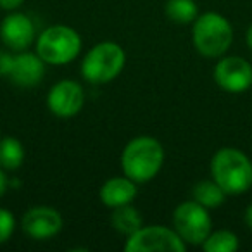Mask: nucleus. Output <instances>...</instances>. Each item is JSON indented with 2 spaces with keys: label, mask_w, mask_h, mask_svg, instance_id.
Masks as SVG:
<instances>
[{
  "label": "nucleus",
  "mask_w": 252,
  "mask_h": 252,
  "mask_svg": "<svg viewBox=\"0 0 252 252\" xmlns=\"http://www.w3.org/2000/svg\"><path fill=\"white\" fill-rule=\"evenodd\" d=\"M166 152L162 144L151 135L131 138L121 152L123 175L131 178L138 185L149 183L161 173L164 166Z\"/></svg>",
  "instance_id": "nucleus-1"
},
{
  "label": "nucleus",
  "mask_w": 252,
  "mask_h": 252,
  "mask_svg": "<svg viewBox=\"0 0 252 252\" xmlns=\"http://www.w3.org/2000/svg\"><path fill=\"white\" fill-rule=\"evenodd\" d=\"M211 178L226 195L245 193L252 187V162L247 154L235 147H223L211 159Z\"/></svg>",
  "instance_id": "nucleus-2"
},
{
  "label": "nucleus",
  "mask_w": 252,
  "mask_h": 252,
  "mask_svg": "<svg viewBox=\"0 0 252 252\" xmlns=\"http://www.w3.org/2000/svg\"><path fill=\"white\" fill-rule=\"evenodd\" d=\"M192 42L197 52L207 59L223 57L233 42L231 23L220 12L199 14L192 23Z\"/></svg>",
  "instance_id": "nucleus-3"
},
{
  "label": "nucleus",
  "mask_w": 252,
  "mask_h": 252,
  "mask_svg": "<svg viewBox=\"0 0 252 252\" xmlns=\"http://www.w3.org/2000/svg\"><path fill=\"white\" fill-rule=\"evenodd\" d=\"M126 66V52L112 40L98 42L83 56L80 64L81 76L90 85H105L116 80Z\"/></svg>",
  "instance_id": "nucleus-4"
},
{
  "label": "nucleus",
  "mask_w": 252,
  "mask_h": 252,
  "mask_svg": "<svg viewBox=\"0 0 252 252\" xmlns=\"http://www.w3.org/2000/svg\"><path fill=\"white\" fill-rule=\"evenodd\" d=\"M83 47L81 35L67 25L45 28L35 40V52L49 66H66L78 59Z\"/></svg>",
  "instance_id": "nucleus-5"
},
{
  "label": "nucleus",
  "mask_w": 252,
  "mask_h": 252,
  "mask_svg": "<svg viewBox=\"0 0 252 252\" xmlns=\"http://www.w3.org/2000/svg\"><path fill=\"white\" fill-rule=\"evenodd\" d=\"M187 247L175 228L164 224H142L125 242L126 252H185Z\"/></svg>",
  "instance_id": "nucleus-6"
},
{
  "label": "nucleus",
  "mask_w": 252,
  "mask_h": 252,
  "mask_svg": "<svg viewBox=\"0 0 252 252\" xmlns=\"http://www.w3.org/2000/svg\"><path fill=\"white\" fill-rule=\"evenodd\" d=\"M173 228L185 240L187 245H202L213 231V220L209 209L193 199L178 204L173 211Z\"/></svg>",
  "instance_id": "nucleus-7"
},
{
  "label": "nucleus",
  "mask_w": 252,
  "mask_h": 252,
  "mask_svg": "<svg viewBox=\"0 0 252 252\" xmlns=\"http://www.w3.org/2000/svg\"><path fill=\"white\" fill-rule=\"evenodd\" d=\"M21 231L32 240L43 242L57 237L64 226V218L52 206H33L23 214Z\"/></svg>",
  "instance_id": "nucleus-8"
},
{
  "label": "nucleus",
  "mask_w": 252,
  "mask_h": 252,
  "mask_svg": "<svg viewBox=\"0 0 252 252\" xmlns=\"http://www.w3.org/2000/svg\"><path fill=\"white\" fill-rule=\"evenodd\" d=\"M85 105V90L76 80H61L47 94V109L61 119H71L80 114Z\"/></svg>",
  "instance_id": "nucleus-9"
},
{
  "label": "nucleus",
  "mask_w": 252,
  "mask_h": 252,
  "mask_svg": "<svg viewBox=\"0 0 252 252\" xmlns=\"http://www.w3.org/2000/svg\"><path fill=\"white\" fill-rule=\"evenodd\" d=\"M213 76L221 90L228 94H244L252 87V64L238 56L220 57Z\"/></svg>",
  "instance_id": "nucleus-10"
},
{
  "label": "nucleus",
  "mask_w": 252,
  "mask_h": 252,
  "mask_svg": "<svg viewBox=\"0 0 252 252\" xmlns=\"http://www.w3.org/2000/svg\"><path fill=\"white\" fill-rule=\"evenodd\" d=\"M36 40V28L28 14L19 11H9L0 21V42L12 52L28 50Z\"/></svg>",
  "instance_id": "nucleus-11"
},
{
  "label": "nucleus",
  "mask_w": 252,
  "mask_h": 252,
  "mask_svg": "<svg viewBox=\"0 0 252 252\" xmlns=\"http://www.w3.org/2000/svg\"><path fill=\"white\" fill-rule=\"evenodd\" d=\"M45 61L32 50L14 52L9 80L19 88H35L45 78Z\"/></svg>",
  "instance_id": "nucleus-12"
},
{
  "label": "nucleus",
  "mask_w": 252,
  "mask_h": 252,
  "mask_svg": "<svg viewBox=\"0 0 252 252\" xmlns=\"http://www.w3.org/2000/svg\"><path fill=\"white\" fill-rule=\"evenodd\" d=\"M137 195H138V183H135L133 180L128 178L126 175L112 176V178L105 180L102 183L100 190H98L100 202L105 207H109V209L126 206V204H133Z\"/></svg>",
  "instance_id": "nucleus-13"
},
{
  "label": "nucleus",
  "mask_w": 252,
  "mask_h": 252,
  "mask_svg": "<svg viewBox=\"0 0 252 252\" xmlns=\"http://www.w3.org/2000/svg\"><path fill=\"white\" fill-rule=\"evenodd\" d=\"M109 221H111V226L119 235L130 237L131 233H135L144 224V216H142V213L133 204H126V206L111 209Z\"/></svg>",
  "instance_id": "nucleus-14"
},
{
  "label": "nucleus",
  "mask_w": 252,
  "mask_h": 252,
  "mask_svg": "<svg viewBox=\"0 0 252 252\" xmlns=\"http://www.w3.org/2000/svg\"><path fill=\"white\" fill-rule=\"evenodd\" d=\"M26 149L16 137L0 138V168L5 171H16L25 164Z\"/></svg>",
  "instance_id": "nucleus-15"
},
{
  "label": "nucleus",
  "mask_w": 252,
  "mask_h": 252,
  "mask_svg": "<svg viewBox=\"0 0 252 252\" xmlns=\"http://www.w3.org/2000/svg\"><path fill=\"white\" fill-rule=\"evenodd\" d=\"M192 199L207 209H216V207L223 206V202L226 200V192L213 178L200 180L193 185Z\"/></svg>",
  "instance_id": "nucleus-16"
},
{
  "label": "nucleus",
  "mask_w": 252,
  "mask_h": 252,
  "mask_svg": "<svg viewBox=\"0 0 252 252\" xmlns=\"http://www.w3.org/2000/svg\"><path fill=\"white\" fill-rule=\"evenodd\" d=\"M164 12L169 21L176 25H192L199 16V7L195 0H168Z\"/></svg>",
  "instance_id": "nucleus-17"
},
{
  "label": "nucleus",
  "mask_w": 252,
  "mask_h": 252,
  "mask_svg": "<svg viewBox=\"0 0 252 252\" xmlns=\"http://www.w3.org/2000/svg\"><path fill=\"white\" fill-rule=\"evenodd\" d=\"M200 247L206 252H235L238 249V237L230 230H216L207 235Z\"/></svg>",
  "instance_id": "nucleus-18"
},
{
  "label": "nucleus",
  "mask_w": 252,
  "mask_h": 252,
  "mask_svg": "<svg viewBox=\"0 0 252 252\" xmlns=\"http://www.w3.org/2000/svg\"><path fill=\"white\" fill-rule=\"evenodd\" d=\"M16 228H18V221L14 214L5 207H0V245L11 240Z\"/></svg>",
  "instance_id": "nucleus-19"
},
{
  "label": "nucleus",
  "mask_w": 252,
  "mask_h": 252,
  "mask_svg": "<svg viewBox=\"0 0 252 252\" xmlns=\"http://www.w3.org/2000/svg\"><path fill=\"white\" fill-rule=\"evenodd\" d=\"M12 61H14L12 50L0 49V78H9V73H11V67H12Z\"/></svg>",
  "instance_id": "nucleus-20"
},
{
  "label": "nucleus",
  "mask_w": 252,
  "mask_h": 252,
  "mask_svg": "<svg viewBox=\"0 0 252 252\" xmlns=\"http://www.w3.org/2000/svg\"><path fill=\"white\" fill-rule=\"evenodd\" d=\"M25 4V0H0V9L4 11H18L21 5Z\"/></svg>",
  "instance_id": "nucleus-21"
},
{
  "label": "nucleus",
  "mask_w": 252,
  "mask_h": 252,
  "mask_svg": "<svg viewBox=\"0 0 252 252\" xmlns=\"http://www.w3.org/2000/svg\"><path fill=\"white\" fill-rule=\"evenodd\" d=\"M9 189V178H7V171L0 168V197H4V193Z\"/></svg>",
  "instance_id": "nucleus-22"
},
{
  "label": "nucleus",
  "mask_w": 252,
  "mask_h": 252,
  "mask_svg": "<svg viewBox=\"0 0 252 252\" xmlns=\"http://www.w3.org/2000/svg\"><path fill=\"white\" fill-rule=\"evenodd\" d=\"M245 224L249 226V230H252V204L245 211Z\"/></svg>",
  "instance_id": "nucleus-23"
},
{
  "label": "nucleus",
  "mask_w": 252,
  "mask_h": 252,
  "mask_svg": "<svg viewBox=\"0 0 252 252\" xmlns=\"http://www.w3.org/2000/svg\"><path fill=\"white\" fill-rule=\"evenodd\" d=\"M245 40H247V45H249V49L252 50V25L249 26V30H247V35H245Z\"/></svg>",
  "instance_id": "nucleus-24"
}]
</instances>
